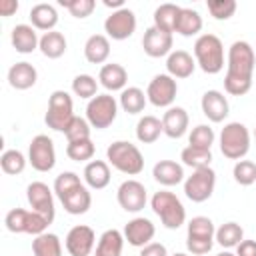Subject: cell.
I'll list each match as a JSON object with an SVG mask.
<instances>
[{
    "label": "cell",
    "instance_id": "484cf974",
    "mask_svg": "<svg viewBox=\"0 0 256 256\" xmlns=\"http://www.w3.org/2000/svg\"><path fill=\"white\" fill-rule=\"evenodd\" d=\"M60 202H62V206H64V210L68 214L80 216V214H86L90 210V206H92V194H90V190L84 184H80L78 188H74L72 192H68L66 196H62Z\"/></svg>",
    "mask_w": 256,
    "mask_h": 256
},
{
    "label": "cell",
    "instance_id": "b9f144b4",
    "mask_svg": "<svg viewBox=\"0 0 256 256\" xmlns=\"http://www.w3.org/2000/svg\"><path fill=\"white\" fill-rule=\"evenodd\" d=\"M96 148H94V142L88 138V140H78V142H68L66 146V156L74 162H86V160H92Z\"/></svg>",
    "mask_w": 256,
    "mask_h": 256
},
{
    "label": "cell",
    "instance_id": "db71d44e",
    "mask_svg": "<svg viewBox=\"0 0 256 256\" xmlns=\"http://www.w3.org/2000/svg\"><path fill=\"white\" fill-rule=\"evenodd\" d=\"M172 256H188V254H184V252H176V254H172Z\"/></svg>",
    "mask_w": 256,
    "mask_h": 256
},
{
    "label": "cell",
    "instance_id": "5bb4252c",
    "mask_svg": "<svg viewBox=\"0 0 256 256\" xmlns=\"http://www.w3.org/2000/svg\"><path fill=\"white\" fill-rule=\"evenodd\" d=\"M26 198H28V204L34 212L42 214L50 224L54 220V214H56V208H54V190L36 180V182H30L28 188H26Z\"/></svg>",
    "mask_w": 256,
    "mask_h": 256
},
{
    "label": "cell",
    "instance_id": "f1b7e54d",
    "mask_svg": "<svg viewBox=\"0 0 256 256\" xmlns=\"http://www.w3.org/2000/svg\"><path fill=\"white\" fill-rule=\"evenodd\" d=\"M108 56H110V40L106 34H92L84 42V58L90 64H102L104 66Z\"/></svg>",
    "mask_w": 256,
    "mask_h": 256
},
{
    "label": "cell",
    "instance_id": "8d00e7d4",
    "mask_svg": "<svg viewBox=\"0 0 256 256\" xmlns=\"http://www.w3.org/2000/svg\"><path fill=\"white\" fill-rule=\"evenodd\" d=\"M214 238L222 248H236L244 240V230L238 222H224L220 228H216Z\"/></svg>",
    "mask_w": 256,
    "mask_h": 256
},
{
    "label": "cell",
    "instance_id": "e0dca14e",
    "mask_svg": "<svg viewBox=\"0 0 256 256\" xmlns=\"http://www.w3.org/2000/svg\"><path fill=\"white\" fill-rule=\"evenodd\" d=\"M172 46H174V38L170 32H164V30L156 28L154 24L150 28H146V32L142 36V48L150 58L168 56L172 52Z\"/></svg>",
    "mask_w": 256,
    "mask_h": 256
},
{
    "label": "cell",
    "instance_id": "681fc988",
    "mask_svg": "<svg viewBox=\"0 0 256 256\" xmlns=\"http://www.w3.org/2000/svg\"><path fill=\"white\" fill-rule=\"evenodd\" d=\"M236 256H256V240H242L236 246Z\"/></svg>",
    "mask_w": 256,
    "mask_h": 256
},
{
    "label": "cell",
    "instance_id": "9c48e42d",
    "mask_svg": "<svg viewBox=\"0 0 256 256\" xmlns=\"http://www.w3.org/2000/svg\"><path fill=\"white\" fill-rule=\"evenodd\" d=\"M118 100L110 94H98L86 104V120L92 128L104 130L112 126V122L118 116Z\"/></svg>",
    "mask_w": 256,
    "mask_h": 256
},
{
    "label": "cell",
    "instance_id": "4dcf8cb0",
    "mask_svg": "<svg viewBox=\"0 0 256 256\" xmlns=\"http://www.w3.org/2000/svg\"><path fill=\"white\" fill-rule=\"evenodd\" d=\"M66 46H68L66 36H64L62 32H58V30H50V32H44V34L40 36V46H38V48H40V52H42L46 58L56 60V58L64 56Z\"/></svg>",
    "mask_w": 256,
    "mask_h": 256
},
{
    "label": "cell",
    "instance_id": "603a6c76",
    "mask_svg": "<svg viewBox=\"0 0 256 256\" xmlns=\"http://www.w3.org/2000/svg\"><path fill=\"white\" fill-rule=\"evenodd\" d=\"M152 176L162 186H176L184 182V166L176 160H158L152 168Z\"/></svg>",
    "mask_w": 256,
    "mask_h": 256
},
{
    "label": "cell",
    "instance_id": "ffe728a7",
    "mask_svg": "<svg viewBox=\"0 0 256 256\" xmlns=\"http://www.w3.org/2000/svg\"><path fill=\"white\" fill-rule=\"evenodd\" d=\"M188 124H190V118L182 106H170L162 114V128L168 138H182L188 130Z\"/></svg>",
    "mask_w": 256,
    "mask_h": 256
},
{
    "label": "cell",
    "instance_id": "8992f818",
    "mask_svg": "<svg viewBox=\"0 0 256 256\" xmlns=\"http://www.w3.org/2000/svg\"><path fill=\"white\" fill-rule=\"evenodd\" d=\"M216 228L208 216H194L186 230V248L194 256H204L216 242Z\"/></svg>",
    "mask_w": 256,
    "mask_h": 256
},
{
    "label": "cell",
    "instance_id": "d6a6232c",
    "mask_svg": "<svg viewBox=\"0 0 256 256\" xmlns=\"http://www.w3.org/2000/svg\"><path fill=\"white\" fill-rule=\"evenodd\" d=\"M160 134H164V128H162V120L152 116V114H146L138 120L136 124V138L138 142L142 144H152L160 138Z\"/></svg>",
    "mask_w": 256,
    "mask_h": 256
},
{
    "label": "cell",
    "instance_id": "836d02e7",
    "mask_svg": "<svg viewBox=\"0 0 256 256\" xmlns=\"http://www.w3.org/2000/svg\"><path fill=\"white\" fill-rule=\"evenodd\" d=\"M204 22H202V16L198 10L194 8H182L180 10V16H178V22H176V32L184 38H190V36H196L200 30H202Z\"/></svg>",
    "mask_w": 256,
    "mask_h": 256
},
{
    "label": "cell",
    "instance_id": "6da1fadb",
    "mask_svg": "<svg viewBox=\"0 0 256 256\" xmlns=\"http://www.w3.org/2000/svg\"><path fill=\"white\" fill-rule=\"evenodd\" d=\"M256 64V52L246 40H236L230 44L226 54V76L224 90L230 96H244L252 88V74Z\"/></svg>",
    "mask_w": 256,
    "mask_h": 256
},
{
    "label": "cell",
    "instance_id": "d590c367",
    "mask_svg": "<svg viewBox=\"0 0 256 256\" xmlns=\"http://www.w3.org/2000/svg\"><path fill=\"white\" fill-rule=\"evenodd\" d=\"M32 254L34 256H62V242L56 234L44 232L40 236H34Z\"/></svg>",
    "mask_w": 256,
    "mask_h": 256
},
{
    "label": "cell",
    "instance_id": "44dd1931",
    "mask_svg": "<svg viewBox=\"0 0 256 256\" xmlns=\"http://www.w3.org/2000/svg\"><path fill=\"white\" fill-rule=\"evenodd\" d=\"M10 42H12L14 50L20 52V54H30L40 46L38 32H36V28L32 24H16L12 28Z\"/></svg>",
    "mask_w": 256,
    "mask_h": 256
},
{
    "label": "cell",
    "instance_id": "ab89813d",
    "mask_svg": "<svg viewBox=\"0 0 256 256\" xmlns=\"http://www.w3.org/2000/svg\"><path fill=\"white\" fill-rule=\"evenodd\" d=\"M72 92L84 100H92L94 96H98V82L90 74H78L72 80Z\"/></svg>",
    "mask_w": 256,
    "mask_h": 256
},
{
    "label": "cell",
    "instance_id": "60d3db41",
    "mask_svg": "<svg viewBox=\"0 0 256 256\" xmlns=\"http://www.w3.org/2000/svg\"><path fill=\"white\" fill-rule=\"evenodd\" d=\"M214 140H216V134H214V130L208 124H198L188 134V146H194V148L210 150L212 144H214Z\"/></svg>",
    "mask_w": 256,
    "mask_h": 256
},
{
    "label": "cell",
    "instance_id": "2e32d148",
    "mask_svg": "<svg viewBox=\"0 0 256 256\" xmlns=\"http://www.w3.org/2000/svg\"><path fill=\"white\" fill-rule=\"evenodd\" d=\"M64 246L70 256H90L96 246V234L86 224H76L68 230L64 238Z\"/></svg>",
    "mask_w": 256,
    "mask_h": 256
},
{
    "label": "cell",
    "instance_id": "5b68a950",
    "mask_svg": "<svg viewBox=\"0 0 256 256\" xmlns=\"http://www.w3.org/2000/svg\"><path fill=\"white\" fill-rule=\"evenodd\" d=\"M250 130L246 128V124L242 122H228L224 124L222 132H220V152L228 158V160H242L248 150H250Z\"/></svg>",
    "mask_w": 256,
    "mask_h": 256
},
{
    "label": "cell",
    "instance_id": "4fadbf2b",
    "mask_svg": "<svg viewBox=\"0 0 256 256\" xmlns=\"http://www.w3.org/2000/svg\"><path fill=\"white\" fill-rule=\"evenodd\" d=\"M116 200L120 204V208L124 212H130V214H136L140 212L146 202H148V192H146V186L136 180V178H128L124 180L120 186H118V192H116Z\"/></svg>",
    "mask_w": 256,
    "mask_h": 256
},
{
    "label": "cell",
    "instance_id": "7a4b0ae2",
    "mask_svg": "<svg viewBox=\"0 0 256 256\" xmlns=\"http://www.w3.org/2000/svg\"><path fill=\"white\" fill-rule=\"evenodd\" d=\"M106 160L112 168L126 176H138L144 170V156L140 148L128 140H116L106 148Z\"/></svg>",
    "mask_w": 256,
    "mask_h": 256
},
{
    "label": "cell",
    "instance_id": "4316f807",
    "mask_svg": "<svg viewBox=\"0 0 256 256\" xmlns=\"http://www.w3.org/2000/svg\"><path fill=\"white\" fill-rule=\"evenodd\" d=\"M110 164L104 160H90L84 166V182L92 190H102L110 184Z\"/></svg>",
    "mask_w": 256,
    "mask_h": 256
},
{
    "label": "cell",
    "instance_id": "8fae6325",
    "mask_svg": "<svg viewBox=\"0 0 256 256\" xmlns=\"http://www.w3.org/2000/svg\"><path fill=\"white\" fill-rule=\"evenodd\" d=\"M28 162L36 172H50L56 166V148L50 136L38 134L28 144Z\"/></svg>",
    "mask_w": 256,
    "mask_h": 256
},
{
    "label": "cell",
    "instance_id": "f907efd6",
    "mask_svg": "<svg viewBox=\"0 0 256 256\" xmlns=\"http://www.w3.org/2000/svg\"><path fill=\"white\" fill-rule=\"evenodd\" d=\"M18 0H0V16L8 18L18 10Z\"/></svg>",
    "mask_w": 256,
    "mask_h": 256
},
{
    "label": "cell",
    "instance_id": "1f68e13d",
    "mask_svg": "<svg viewBox=\"0 0 256 256\" xmlns=\"http://www.w3.org/2000/svg\"><path fill=\"white\" fill-rule=\"evenodd\" d=\"M180 10H182V6L172 4V2L160 4V6L154 10V26L160 28V30H164V32L174 34V32H176V22H178Z\"/></svg>",
    "mask_w": 256,
    "mask_h": 256
},
{
    "label": "cell",
    "instance_id": "816d5d0a",
    "mask_svg": "<svg viewBox=\"0 0 256 256\" xmlns=\"http://www.w3.org/2000/svg\"><path fill=\"white\" fill-rule=\"evenodd\" d=\"M104 6H106V8H116V10H120V8H124V0H104Z\"/></svg>",
    "mask_w": 256,
    "mask_h": 256
},
{
    "label": "cell",
    "instance_id": "f6af8a7d",
    "mask_svg": "<svg viewBox=\"0 0 256 256\" xmlns=\"http://www.w3.org/2000/svg\"><path fill=\"white\" fill-rule=\"evenodd\" d=\"M206 8L214 20H228L234 16L238 4H236V0H208Z\"/></svg>",
    "mask_w": 256,
    "mask_h": 256
},
{
    "label": "cell",
    "instance_id": "74e56055",
    "mask_svg": "<svg viewBox=\"0 0 256 256\" xmlns=\"http://www.w3.org/2000/svg\"><path fill=\"white\" fill-rule=\"evenodd\" d=\"M180 160L184 166L192 168V170H200V168H208L212 162V150H204V148H194V146H186L180 152Z\"/></svg>",
    "mask_w": 256,
    "mask_h": 256
},
{
    "label": "cell",
    "instance_id": "d4e9b609",
    "mask_svg": "<svg viewBox=\"0 0 256 256\" xmlns=\"http://www.w3.org/2000/svg\"><path fill=\"white\" fill-rule=\"evenodd\" d=\"M38 72L30 62H16L8 70V84L14 90H28L36 84Z\"/></svg>",
    "mask_w": 256,
    "mask_h": 256
},
{
    "label": "cell",
    "instance_id": "7402d4cb",
    "mask_svg": "<svg viewBox=\"0 0 256 256\" xmlns=\"http://www.w3.org/2000/svg\"><path fill=\"white\" fill-rule=\"evenodd\" d=\"M126 82H128V72L122 64L110 62V64H104L98 72V84L104 86L108 92H116V90L122 92L126 88Z\"/></svg>",
    "mask_w": 256,
    "mask_h": 256
},
{
    "label": "cell",
    "instance_id": "cb8c5ba5",
    "mask_svg": "<svg viewBox=\"0 0 256 256\" xmlns=\"http://www.w3.org/2000/svg\"><path fill=\"white\" fill-rule=\"evenodd\" d=\"M166 70L172 78H188L196 70V60L186 50H172L166 56Z\"/></svg>",
    "mask_w": 256,
    "mask_h": 256
},
{
    "label": "cell",
    "instance_id": "7bdbcfd3",
    "mask_svg": "<svg viewBox=\"0 0 256 256\" xmlns=\"http://www.w3.org/2000/svg\"><path fill=\"white\" fill-rule=\"evenodd\" d=\"M232 176L240 186H252L256 182V162L252 160H238L232 168Z\"/></svg>",
    "mask_w": 256,
    "mask_h": 256
},
{
    "label": "cell",
    "instance_id": "277c9868",
    "mask_svg": "<svg viewBox=\"0 0 256 256\" xmlns=\"http://www.w3.org/2000/svg\"><path fill=\"white\" fill-rule=\"evenodd\" d=\"M150 208L168 230H178L186 222V208L174 192L168 190L154 192L150 198Z\"/></svg>",
    "mask_w": 256,
    "mask_h": 256
},
{
    "label": "cell",
    "instance_id": "d6986e66",
    "mask_svg": "<svg viewBox=\"0 0 256 256\" xmlns=\"http://www.w3.org/2000/svg\"><path fill=\"white\" fill-rule=\"evenodd\" d=\"M200 108H202V114L210 120V122H224L226 116L230 114V104H228V98L224 96V92L220 90H206L202 94V100H200Z\"/></svg>",
    "mask_w": 256,
    "mask_h": 256
},
{
    "label": "cell",
    "instance_id": "bcb514c9",
    "mask_svg": "<svg viewBox=\"0 0 256 256\" xmlns=\"http://www.w3.org/2000/svg\"><path fill=\"white\" fill-rule=\"evenodd\" d=\"M90 130H92V126L88 124V120H86V118L74 116V118H72V122H70V124H68V128H66L64 136H66V140H68V142L88 140V138H90Z\"/></svg>",
    "mask_w": 256,
    "mask_h": 256
},
{
    "label": "cell",
    "instance_id": "f546056e",
    "mask_svg": "<svg viewBox=\"0 0 256 256\" xmlns=\"http://www.w3.org/2000/svg\"><path fill=\"white\" fill-rule=\"evenodd\" d=\"M124 234L116 228H108L100 234L98 242H96V256H122V248H124Z\"/></svg>",
    "mask_w": 256,
    "mask_h": 256
},
{
    "label": "cell",
    "instance_id": "ba28073f",
    "mask_svg": "<svg viewBox=\"0 0 256 256\" xmlns=\"http://www.w3.org/2000/svg\"><path fill=\"white\" fill-rule=\"evenodd\" d=\"M4 224L12 234H30V236H40L50 226V222L42 214L26 208H12L6 214Z\"/></svg>",
    "mask_w": 256,
    "mask_h": 256
},
{
    "label": "cell",
    "instance_id": "ee69618b",
    "mask_svg": "<svg viewBox=\"0 0 256 256\" xmlns=\"http://www.w3.org/2000/svg\"><path fill=\"white\" fill-rule=\"evenodd\" d=\"M80 184H82L80 176H78L76 172L66 170V172H60V174L56 176L52 190H54V194H56V196H58V200H60L62 196H66L68 192H72V190H74V188H78Z\"/></svg>",
    "mask_w": 256,
    "mask_h": 256
},
{
    "label": "cell",
    "instance_id": "9a60e30c",
    "mask_svg": "<svg viewBox=\"0 0 256 256\" xmlns=\"http://www.w3.org/2000/svg\"><path fill=\"white\" fill-rule=\"evenodd\" d=\"M104 32L112 40H126L136 32V14L130 8L112 10V14L104 20Z\"/></svg>",
    "mask_w": 256,
    "mask_h": 256
},
{
    "label": "cell",
    "instance_id": "7c38bea8",
    "mask_svg": "<svg viewBox=\"0 0 256 256\" xmlns=\"http://www.w3.org/2000/svg\"><path fill=\"white\" fill-rule=\"evenodd\" d=\"M176 94H178V84L176 78H172L170 74H156L146 88V98L156 108H170L172 102L176 100Z\"/></svg>",
    "mask_w": 256,
    "mask_h": 256
},
{
    "label": "cell",
    "instance_id": "30bf717a",
    "mask_svg": "<svg viewBox=\"0 0 256 256\" xmlns=\"http://www.w3.org/2000/svg\"><path fill=\"white\" fill-rule=\"evenodd\" d=\"M216 188V172L208 166V168H200V170H192L190 176H186L184 180V194L188 200L192 202H206Z\"/></svg>",
    "mask_w": 256,
    "mask_h": 256
},
{
    "label": "cell",
    "instance_id": "f35d334b",
    "mask_svg": "<svg viewBox=\"0 0 256 256\" xmlns=\"http://www.w3.org/2000/svg\"><path fill=\"white\" fill-rule=\"evenodd\" d=\"M26 162H28V158L16 148L4 150L2 156H0V168H2L4 174H10V176L22 174L24 168H26Z\"/></svg>",
    "mask_w": 256,
    "mask_h": 256
},
{
    "label": "cell",
    "instance_id": "f5cc1de1",
    "mask_svg": "<svg viewBox=\"0 0 256 256\" xmlns=\"http://www.w3.org/2000/svg\"><path fill=\"white\" fill-rule=\"evenodd\" d=\"M216 256H236V254H232L230 250H224V252H220V254H216Z\"/></svg>",
    "mask_w": 256,
    "mask_h": 256
},
{
    "label": "cell",
    "instance_id": "52a82bcc",
    "mask_svg": "<svg viewBox=\"0 0 256 256\" xmlns=\"http://www.w3.org/2000/svg\"><path fill=\"white\" fill-rule=\"evenodd\" d=\"M74 102L72 96L66 90H54L48 100V110L44 116V122L54 132H66L68 124L74 118Z\"/></svg>",
    "mask_w": 256,
    "mask_h": 256
},
{
    "label": "cell",
    "instance_id": "83f0119b",
    "mask_svg": "<svg viewBox=\"0 0 256 256\" xmlns=\"http://www.w3.org/2000/svg\"><path fill=\"white\" fill-rule=\"evenodd\" d=\"M30 24L36 28V30H44V32H50L54 30V26L58 24V12L52 4L48 2H40V4H34L30 8Z\"/></svg>",
    "mask_w": 256,
    "mask_h": 256
},
{
    "label": "cell",
    "instance_id": "3957f363",
    "mask_svg": "<svg viewBox=\"0 0 256 256\" xmlns=\"http://www.w3.org/2000/svg\"><path fill=\"white\" fill-rule=\"evenodd\" d=\"M194 60L206 74L222 72L224 60V44L216 34H200L194 42Z\"/></svg>",
    "mask_w": 256,
    "mask_h": 256
},
{
    "label": "cell",
    "instance_id": "ac0fdd59",
    "mask_svg": "<svg viewBox=\"0 0 256 256\" xmlns=\"http://www.w3.org/2000/svg\"><path fill=\"white\" fill-rule=\"evenodd\" d=\"M124 240L134 246V248H144L146 244L152 242L154 234H156V226L152 224L150 218L144 216H136L132 220H128V224L124 226Z\"/></svg>",
    "mask_w": 256,
    "mask_h": 256
},
{
    "label": "cell",
    "instance_id": "e575fe53",
    "mask_svg": "<svg viewBox=\"0 0 256 256\" xmlns=\"http://www.w3.org/2000/svg\"><path fill=\"white\" fill-rule=\"evenodd\" d=\"M146 102H148V98H146L144 90H140L138 86H128V88H124V90L120 92V100H118L120 108H122L126 114H140V112L146 108Z\"/></svg>",
    "mask_w": 256,
    "mask_h": 256
},
{
    "label": "cell",
    "instance_id": "c3c4849f",
    "mask_svg": "<svg viewBox=\"0 0 256 256\" xmlns=\"http://www.w3.org/2000/svg\"><path fill=\"white\" fill-rule=\"evenodd\" d=\"M140 256H168V250L160 242H150L144 248H140Z\"/></svg>",
    "mask_w": 256,
    "mask_h": 256
},
{
    "label": "cell",
    "instance_id": "11a10c76",
    "mask_svg": "<svg viewBox=\"0 0 256 256\" xmlns=\"http://www.w3.org/2000/svg\"><path fill=\"white\" fill-rule=\"evenodd\" d=\"M254 138H256V128H254Z\"/></svg>",
    "mask_w": 256,
    "mask_h": 256
},
{
    "label": "cell",
    "instance_id": "7dc6e473",
    "mask_svg": "<svg viewBox=\"0 0 256 256\" xmlns=\"http://www.w3.org/2000/svg\"><path fill=\"white\" fill-rule=\"evenodd\" d=\"M60 6H64L74 18H88L94 12L96 2L94 0H60Z\"/></svg>",
    "mask_w": 256,
    "mask_h": 256
}]
</instances>
